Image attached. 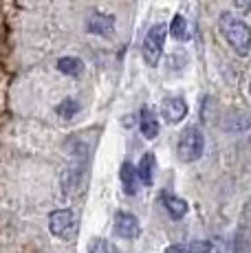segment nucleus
Returning <instances> with one entry per match:
<instances>
[{"instance_id":"nucleus-1","label":"nucleus","mask_w":251,"mask_h":253,"mask_svg":"<svg viewBox=\"0 0 251 253\" xmlns=\"http://www.w3.org/2000/svg\"><path fill=\"white\" fill-rule=\"evenodd\" d=\"M218 27H220V31H223L225 40L229 42V46L234 48L238 55H247L251 48V31H249L247 22L236 18L234 13L225 11L218 20Z\"/></svg>"},{"instance_id":"nucleus-2","label":"nucleus","mask_w":251,"mask_h":253,"mask_svg":"<svg viewBox=\"0 0 251 253\" xmlns=\"http://www.w3.org/2000/svg\"><path fill=\"white\" fill-rule=\"evenodd\" d=\"M203 150H205V137H203V132L196 126H187L183 130L181 139H178V148H176L178 159L185 163H194L203 157Z\"/></svg>"},{"instance_id":"nucleus-3","label":"nucleus","mask_w":251,"mask_h":253,"mask_svg":"<svg viewBox=\"0 0 251 253\" xmlns=\"http://www.w3.org/2000/svg\"><path fill=\"white\" fill-rule=\"evenodd\" d=\"M166 36H167V24H154V27H150V31L146 33L141 53H143V60H146L148 66H157L159 64L161 53H163Z\"/></svg>"},{"instance_id":"nucleus-4","label":"nucleus","mask_w":251,"mask_h":253,"mask_svg":"<svg viewBox=\"0 0 251 253\" xmlns=\"http://www.w3.org/2000/svg\"><path fill=\"white\" fill-rule=\"evenodd\" d=\"M49 229L57 238H69L75 229V216L71 209H55L49 216Z\"/></svg>"},{"instance_id":"nucleus-5","label":"nucleus","mask_w":251,"mask_h":253,"mask_svg":"<svg viewBox=\"0 0 251 253\" xmlns=\"http://www.w3.org/2000/svg\"><path fill=\"white\" fill-rule=\"evenodd\" d=\"M161 115L163 119L167 121V124H181L183 119H185L187 115V104L183 97H167V99H163L161 104Z\"/></svg>"},{"instance_id":"nucleus-6","label":"nucleus","mask_w":251,"mask_h":253,"mask_svg":"<svg viewBox=\"0 0 251 253\" xmlns=\"http://www.w3.org/2000/svg\"><path fill=\"white\" fill-rule=\"evenodd\" d=\"M115 27V16L110 13H99V11H90L86 16V31L93 36H108Z\"/></svg>"},{"instance_id":"nucleus-7","label":"nucleus","mask_w":251,"mask_h":253,"mask_svg":"<svg viewBox=\"0 0 251 253\" xmlns=\"http://www.w3.org/2000/svg\"><path fill=\"white\" fill-rule=\"evenodd\" d=\"M115 233L119 238L132 240V238L139 236V220L128 211H117V216H115Z\"/></svg>"},{"instance_id":"nucleus-8","label":"nucleus","mask_w":251,"mask_h":253,"mask_svg":"<svg viewBox=\"0 0 251 253\" xmlns=\"http://www.w3.org/2000/svg\"><path fill=\"white\" fill-rule=\"evenodd\" d=\"M161 203H163V207H166V211L170 213V218H174V220H181V218L187 213V209H190L183 198H178V196H174V194H170V192L161 194Z\"/></svg>"},{"instance_id":"nucleus-9","label":"nucleus","mask_w":251,"mask_h":253,"mask_svg":"<svg viewBox=\"0 0 251 253\" xmlns=\"http://www.w3.org/2000/svg\"><path fill=\"white\" fill-rule=\"evenodd\" d=\"M119 178H122V185H124V192L128 196H134L139 192V174H137V168L132 163L126 161L122 165V172H119Z\"/></svg>"},{"instance_id":"nucleus-10","label":"nucleus","mask_w":251,"mask_h":253,"mask_svg":"<svg viewBox=\"0 0 251 253\" xmlns=\"http://www.w3.org/2000/svg\"><path fill=\"white\" fill-rule=\"evenodd\" d=\"M139 126H141V134L146 139H157V134H159V119H157V115H154L150 108H143L141 110Z\"/></svg>"},{"instance_id":"nucleus-11","label":"nucleus","mask_w":251,"mask_h":253,"mask_svg":"<svg viewBox=\"0 0 251 253\" xmlns=\"http://www.w3.org/2000/svg\"><path fill=\"white\" fill-rule=\"evenodd\" d=\"M154 154L152 152H146L141 157V161L137 165V174H139V181L143 185H152V178H154Z\"/></svg>"},{"instance_id":"nucleus-12","label":"nucleus","mask_w":251,"mask_h":253,"mask_svg":"<svg viewBox=\"0 0 251 253\" xmlns=\"http://www.w3.org/2000/svg\"><path fill=\"white\" fill-rule=\"evenodd\" d=\"M170 36L176 38V40H181V42H185V40H190V38H192L190 24H187V20L181 16V13H176V16L172 18V22H170Z\"/></svg>"},{"instance_id":"nucleus-13","label":"nucleus","mask_w":251,"mask_h":253,"mask_svg":"<svg viewBox=\"0 0 251 253\" xmlns=\"http://www.w3.org/2000/svg\"><path fill=\"white\" fill-rule=\"evenodd\" d=\"M57 71L64 73V75H82V71H84V64H82V60H77V57H60L57 60Z\"/></svg>"},{"instance_id":"nucleus-14","label":"nucleus","mask_w":251,"mask_h":253,"mask_svg":"<svg viewBox=\"0 0 251 253\" xmlns=\"http://www.w3.org/2000/svg\"><path fill=\"white\" fill-rule=\"evenodd\" d=\"M55 113L60 115L62 119H66V121H69V119H73V117H75L77 113H80V101L73 99V97H69V99H64L60 106H57V108H55Z\"/></svg>"},{"instance_id":"nucleus-15","label":"nucleus","mask_w":251,"mask_h":253,"mask_svg":"<svg viewBox=\"0 0 251 253\" xmlns=\"http://www.w3.org/2000/svg\"><path fill=\"white\" fill-rule=\"evenodd\" d=\"M88 253H117V251H115V247L110 245V242H106V240H93L88 245Z\"/></svg>"},{"instance_id":"nucleus-16","label":"nucleus","mask_w":251,"mask_h":253,"mask_svg":"<svg viewBox=\"0 0 251 253\" xmlns=\"http://www.w3.org/2000/svg\"><path fill=\"white\" fill-rule=\"evenodd\" d=\"M185 253H214V245H211V242H205V240H196L187 247Z\"/></svg>"},{"instance_id":"nucleus-17","label":"nucleus","mask_w":251,"mask_h":253,"mask_svg":"<svg viewBox=\"0 0 251 253\" xmlns=\"http://www.w3.org/2000/svg\"><path fill=\"white\" fill-rule=\"evenodd\" d=\"M234 4L240 9V11H249L251 9V0H234Z\"/></svg>"},{"instance_id":"nucleus-18","label":"nucleus","mask_w":251,"mask_h":253,"mask_svg":"<svg viewBox=\"0 0 251 253\" xmlns=\"http://www.w3.org/2000/svg\"><path fill=\"white\" fill-rule=\"evenodd\" d=\"M166 253H185V249H183L181 245H172V247H167Z\"/></svg>"},{"instance_id":"nucleus-19","label":"nucleus","mask_w":251,"mask_h":253,"mask_svg":"<svg viewBox=\"0 0 251 253\" xmlns=\"http://www.w3.org/2000/svg\"><path fill=\"white\" fill-rule=\"evenodd\" d=\"M249 92H251V82H249Z\"/></svg>"}]
</instances>
